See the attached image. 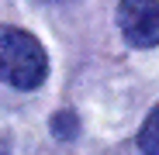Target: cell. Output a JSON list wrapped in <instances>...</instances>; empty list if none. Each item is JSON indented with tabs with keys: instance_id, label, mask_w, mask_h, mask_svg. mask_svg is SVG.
I'll return each instance as SVG.
<instances>
[{
	"instance_id": "obj_4",
	"label": "cell",
	"mask_w": 159,
	"mask_h": 155,
	"mask_svg": "<svg viewBox=\"0 0 159 155\" xmlns=\"http://www.w3.org/2000/svg\"><path fill=\"white\" fill-rule=\"evenodd\" d=\"M52 131H56L59 138H73V135H76V117H73V114L52 117Z\"/></svg>"
},
{
	"instance_id": "obj_3",
	"label": "cell",
	"mask_w": 159,
	"mask_h": 155,
	"mask_svg": "<svg viewBox=\"0 0 159 155\" xmlns=\"http://www.w3.org/2000/svg\"><path fill=\"white\" fill-rule=\"evenodd\" d=\"M139 148L142 155H159V103L152 107V114L145 117L142 131H139Z\"/></svg>"
},
{
	"instance_id": "obj_1",
	"label": "cell",
	"mask_w": 159,
	"mask_h": 155,
	"mask_svg": "<svg viewBox=\"0 0 159 155\" xmlns=\"http://www.w3.org/2000/svg\"><path fill=\"white\" fill-rule=\"evenodd\" d=\"M48 59L35 35L0 24V83L14 90H38L45 83Z\"/></svg>"
},
{
	"instance_id": "obj_2",
	"label": "cell",
	"mask_w": 159,
	"mask_h": 155,
	"mask_svg": "<svg viewBox=\"0 0 159 155\" xmlns=\"http://www.w3.org/2000/svg\"><path fill=\"white\" fill-rule=\"evenodd\" d=\"M118 28L128 45L156 48L159 45V0H121Z\"/></svg>"
}]
</instances>
